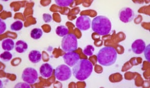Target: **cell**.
<instances>
[{
  "label": "cell",
  "mask_w": 150,
  "mask_h": 88,
  "mask_svg": "<svg viewBox=\"0 0 150 88\" xmlns=\"http://www.w3.org/2000/svg\"><path fill=\"white\" fill-rule=\"evenodd\" d=\"M93 70L92 63L86 59H81L73 66L72 73L77 80L83 81L90 76Z\"/></svg>",
  "instance_id": "obj_1"
},
{
  "label": "cell",
  "mask_w": 150,
  "mask_h": 88,
  "mask_svg": "<svg viewBox=\"0 0 150 88\" xmlns=\"http://www.w3.org/2000/svg\"><path fill=\"white\" fill-rule=\"evenodd\" d=\"M117 52L112 47L107 46L100 49L97 55V60L102 66H109L115 63Z\"/></svg>",
  "instance_id": "obj_2"
},
{
  "label": "cell",
  "mask_w": 150,
  "mask_h": 88,
  "mask_svg": "<svg viewBox=\"0 0 150 88\" xmlns=\"http://www.w3.org/2000/svg\"><path fill=\"white\" fill-rule=\"evenodd\" d=\"M91 27L95 32L99 35H108L112 30V23L110 20L104 16H98L91 22Z\"/></svg>",
  "instance_id": "obj_3"
},
{
  "label": "cell",
  "mask_w": 150,
  "mask_h": 88,
  "mask_svg": "<svg viewBox=\"0 0 150 88\" xmlns=\"http://www.w3.org/2000/svg\"><path fill=\"white\" fill-rule=\"evenodd\" d=\"M77 39L74 34H69L64 36L61 43L62 49L65 52L74 51L77 49Z\"/></svg>",
  "instance_id": "obj_4"
},
{
  "label": "cell",
  "mask_w": 150,
  "mask_h": 88,
  "mask_svg": "<svg viewBox=\"0 0 150 88\" xmlns=\"http://www.w3.org/2000/svg\"><path fill=\"white\" fill-rule=\"evenodd\" d=\"M54 75L59 81H66L72 76V71L66 65L62 64L57 66L54 70Z\"/></svg>",
  "instance_id": "obj_5"
},
{
  "label": "cell",
  "mask_w": 150,
  "mask_h": 88,
  "mask_svg": "<svg viewBox=\"0 0 150 88\" xmlns=\"http://www.w3.org/2000/svg\"><path fill=\"white\" fill-rule=\"evenodd\" d=\"M21 77L24 82L29 84H33L37 81L38 74L35 69L27 68L24 70Z\"/></svg>",
  "instance_id": "obj_6"
},
{
  "label": "cell",
  "mask_w": 150,
  "mask_h": 88,
  "mask_svg": "<svg viewBox=\"0 0 150 88\" xmlns=\"http://www.w3.org/2000/svg\"><path fill=\"white\" fill-rule=\"evenodd\" d=\"M120 20L124 23H128L134 17V13L129 7H125L120 10L119 13Z\"/></svg>",
  "instance_id": "obj_7"
},
{
  "label": "cell",
  "mask_w": 150,
  "mask_h": 88,
  "mask_svg": "<svg viewBox=\"0 0 150 88\" xmlns=\"http://www.w3.org/2000/svg\"><path fill=\"white\" fill-rule=\"evenodd\" d=\"M91 19L88 16H81L78 17L76 22V27L80 30L86 31L88 30L91 27Z\"/></svg>",
  "instance_id": "obj_8"
},
{
  "label": "cell",
  "mask_w": 150,
  "mask_h": 88,
  "mask_svg": "<svg viewBox=\"0 0 150 88\" xmlns=\"http://www.w3.org/2000/svg\"><path fill=\"white\" fill-rule=\"evenodd\" d=\"M80 55L74 51L67 52L63 56L64 63L71 67L74 66L80 60Z\"/></svg>",
  "instance_id": "obj_9"
},
{
  "label": "cell",
  "mask_w": 150,
  "mask_h": 88,
  "mask_svg": "<svg viewBox=\"0 0 150 88\" xmlns=\"http://www.w3.org/2000/svg\"><path fill=\"white\" fill-rule=\"evenodd\" d=\"M146 48V44L144 40L138 39L135 40L132 44V50L136 54H141L144 52Z\"/></svg>",
  "instance_id": "obj_10"
},
{
  "label": "cell",
  "mask_w": 150,
  "mask_h": 88,
  "mask_svg": "<svg viewBox=\"0 0 150 88\" xmlns=\"http://www.w3.org/2000/svg\"><path fill=\"white\" fill-rule=\"evenodd\" d=\"M53 68L48 63H44L40 68V74L43 78H48L53 73Z\"/></svg>",
  "instance_id": "obj_11"
},
{
  "label": "cell",
  "mask_w": 150,
  "mask_h": 88,
  "mask_svg": "<svg viewBox=\"0 0 150 88\" xmlns=\"http://www.w3.org/2000/svg\"><path fill=\"white\" fill-rule=\"evenodd\" d=\"M42 54L38 50H33L30 52L29 54V59L31 63L37 64L42 60Z\"/></svg>",
  "instance_id": "obj_12"
},
{
  "label": "cell",
  "mask_w": 150,
  "mask_h": 88,
  "mask_svg": "<svg viewBox=\"0 0 150 88\" xmlns=\"http://www.w3.org/2000/svg\"><path fill=\"white\" fill-rule=\"evenodd\" d=\"M15 48L16 51H17L18 53L21 54L28 50V46L27 43L24 41L19 40L15 44Z\"/></svg>",
  "instance_id": "obj_13"
},
{
  "label": "cell",
  "mask_w": 150,
  "mask_h": 88,
  "mask_svg": "<svg viewBox=\"0 0 150 88\" xmlns=\"http://www.w3.org/2000/svg\"><path fill=\"white\" fill-rule=\"evenodd\" d=\"M14 41L11 38H6L2 42V47L4 50L10 51L14 48Z\"/></svg>",
  "instance_id": "obj_14"
},
{
  "label": "cell",
  "mask_w": 150,
  "mask_h": 88,
  "mask_svg": "<svg viewBox=\"0 0 150 88\" xmlns=\"http://www.w3.org/2000/svg\"><path fill=\"white\" fill-rule=\"evenodd\" d=\"M56 32L59 36L64 37L69 34V29L64 26H59L56 28Z\"/></svg>",
  "instance_id": "obj_15"
},
{
  "label": "cell",
  "mask_w": 150,
  "mask_h": 88,
  "mask_svg": "<svg viewBox=\"0 0 150 88\" xmlns=\"http://www.w3.org/2000/svg\"><path fill=\"white\" fill-rule=\"evenodd\" d=\"M43 35V31L40 29L35 28L31 30L30 36L31 38L35 40L39 39Z\"/></svg>",
  "instance_id": "obj_16"
},
{
  "label": "cell",
  "mask_w": 150,
  "mask_h": 88,
  "mask_svg": "<svg viewBox=\"0 0 150 88\" xmlns=\"http://www.w3.org/2000/svg\"><path fill=\"white\" fill-rule=\"evenodd\" d=\"M23 27V24L21 21H16L14 22L13 24H12L10 26V28L11 30L14 31H18L21 30Z\"/></svg>",
  "instance_id": "obj_17"
},
{
  "label": "cell",
  "mask_w": 150,
  "mask_h": 88,
  "mask_svg": "<svg viewBox=\"0 0 150 88\" xmlns=\"http://www.w3.org/2000/svg\"><path fill=\"white\" fill-rule=\"evenodd\" d=\"M74 1L72 0H57L55 1V2L57 5L59 6L66 7L69 6Z\"/></svg>",
  "instance_id": "obj_18"
},
{
  "label": "cell",
  "mask_w": 150,
  "mask_h": 88,
  "mask_svg": "<svg viewBox=\"0 0 150 88\" xmlns=\"http://www.w3.org/2000/svg\"><path fill=\"white\" fill-rule=\"evenodd\" d=\"M12 58L13 55L9 51H6L1 54V59L5 61H8L11 60Z\"/></svg>",
  "instance_id": "obj_19"
},
{
  "label": "cell",
  "mask_w": 150,
  "mask_h": 88,
  "mask_svg": "<svg viewBox=\"0 0 150 88\" xmlns=\"http://www.w3.org/2000/svg\"><path fill=\"white\" fill-rule=\"evenodd\" d=\"M95 50L94 47L92 45H88L83 51L85 55L87 56H91L93 54V52Z\"/></svg>",
  "instance_id": "obj_20"
},
{
  "label": "cell",
  "mask_w": 150,
  "mask_h": 88,
  "mask_svg": "<svg viewBox=\"0 0 150 88\" xmlns=\"http://www.w3.org/2000/svg\"><path fill=\"white\" fill-rule=\"evenodd\" d=\"M144 56L146 57V59L148 60L149 62H150V45L147 46L146 48L144 49Z\"/></svg>",
  "instance_id": "obj_21"
},
{
  "label": "cell",
  "mask_w": 150,
  "mask_h": 88,
  "mask_svg": "<svg viewBox=\"0 0 150 88\" xmlns=\"http://www.w3.org/2000/svg\"><path fill=\"white\" fill-rule=\"evenodd\" d=\"M15 88H30V86L29 84H27L24 82H19L18 84H17L15 86Z\"/></svg>",
  "instance_id": "obj_22"
},
{
  "label": "cell",
  "mask_w": 150,
  "mask_h": 88,
  "mask_svg": "<svg viewBox=\"0 0 150 88\" xmlns=\"http://www.w3.org/2000/svg\"><path fill=\"white\" fill-rule=\"evenodd\" d=\"M43 20L45 22H50L52 20V16L50 14L44 13L43 15Z\"/></svg>",
  "instance_id": "obj_23"
},
{
  "label": "cell",
  "mask_w": 150,
  "mask_h": 88,
  "mask_svg": "<svg viewBox=\"0 0 150 88\" xmlns=\"http://www.w3.org/2000/svg\"><path fill=\"white\" fill-rule=\"evenodd\" d=\"M0 24H1V31L0 33L2 34L5 31L6 29V25L5 23V22H4L1 19L0 20Z\"/></svg>",
  "instance_id": "obj_24"
}]
</instances>
